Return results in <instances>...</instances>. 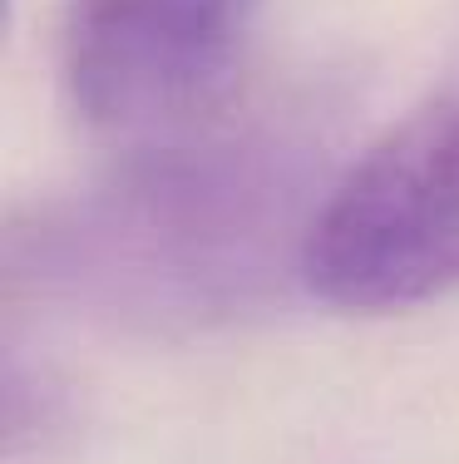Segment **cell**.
Returning <instances> with one entry per match:
<instances>
[{
	"label": "cell",
	"mask_w": 459,
	"mask_h": 464,
	"mask_svg": "<svg viewBox=\"0 0 459 464\" xmlns=\"http://www.w3.org/2000/svg\"><path fill=\"white\" fill-rule=\"evenodd\" d=\"M316 203L306 139L207 119L20 213L5 232L10 292L144 331L233 322L287 272L301 277Z\"/></svg>",
	"instance_id": "cell-1"
},
{
	"label": "cell",
	"mask_w": 459,
	"mask_h": 464,
	"mask_svg": "<svg viewBox=\"0 0 459 464\" xmlns=\"http://www.w3.org/2000/svg\"><path fill=\"white\" fill-rule=\"evenodd\" d=\"M301 282L341 312H400L459 286V90L390 124L321 188Z\"/></svg>",
	"instance_id": "cell-2"
},
{
	"label": "cell",
	"mask_w": 459,
	"mask_h": 464,
	"mask_svg": "<svg viewBox=\"0 0 459 464\" xmlns=\"http://www.w3.org/2000/svg\"><path fill=\"white\" fill-rule=\"evenodd\" d=\"M60 80L90 134L129 149L213 119L247 60L262 0H54Z\"/></svg>",
	"instance_id": "cell-3"
}]
</instances>
